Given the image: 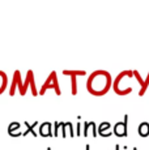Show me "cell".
Wrapping results in <instances>:
<instances>
[{
    "label": "cell",
    "mask_w": 149,
    "mask_h": 150,
    "mask_svg": "<svg viewBox=\"0 0 149 150\" xmlns=\"http://www.w3.org/2000/svg\"><path fill=\"white\" fill-rule=\"evenodd\" d=\"M113 85L111 74L105 69H96L89 74L87 80V89L90 94L96 97L105 96Z\"/></svg>",
    "instance_id": "obj_1"
},
{
    "label": "cell",
    "mask_w": 149,
    "mask_h": 150,
    "mask_svg": "<svg viewBox=\"0 0 149 150\" xmlns=\"http://www.w3.org/2000/svg\"><path fill=\"white\" fill-rule=\"evenodd\" d=\"M47 89H54L55 93H56V96H60V94H62V89H60V86H59L58 76H56L55 71L51 72V73L48 74V77L46 79V81L42 83L41 89H39V96H43Z\"/></svg>",
    "instance_id": "obj_2"
},
{
    "label": "cell",
    "mask_w": 149,
    "mask_h": 150,
    "mask_svg": "<svg viewBox=\"0 0 149 150\" xmlns=\"http://www.w3.org/2000/svg\"><path fill=\"white\" fill-rule=\"evenodd\" d=\"M113 132L119 137H124L128 133V115H124V119L116 122L115 125L113 127Z\"/></svg>",
    "instance_id": "obj_3"
},
{
    "label": "cell",
    "mask_w": 149,
    "mask_h": 150,
    "mask_svg": "<svg viewBox=\"0 0 149 150\" xmlns=\"http://www.w3.org/2000/svg\"><path fill=\"white\" fill-rule=\"evenodd\" d=\"M54 124L50 122H43L39 125V134L43 137H48V136H54V131H53Z\"/></svg>",
    "instance_id": "obj_4"
},
{
    "label": "cell",
    "mask_w": 149,
    "mask_h": 150,
    "mask_svg": "<svg viewBox=\"0 0 149 150\" xmlns=\"http://www.w3.org/2000/svg\"><path fill=\"white\" fill-rule=\"evenodd\" d=\"M110 125H111V124L109 122H102L101 124H99V125H98V134H99V136H104V137L111 136L114 132L110 129Z\"/></svg>",
    "instance_id": "obj_5"
},
{
    "label": "cell",
    "mask_w": 149,
    "mask_h": 150,
    "mask_svg": "<svg viewBox=\"0 0 149 150\" xmlns=\"http://www.w3.org/2000/svg\"><path fill=\"white\" fill-rule=\"evenodd\" d=\"M8 133L12 137H18L21 136V132H20V123L18 122H12L8 125Z\"/></svg>",
    "instance_id": "obj_6"
},
{
    "label": "cell",
    "mask_w": 149,
    "mask_h": 150,
    "mask_svg": "<svg viewBox=\"0 0 149 150\" xmlns=\"http://www.w3.org/2000/svg\"><path fill=\"white\" fill-rule=\"evenodd\" d=\"M63 74L65 76H85L87 71L84 69H63Z\"/></svg>",
    "instance_id": "obj_7"
},
{
    "label": "cell",
    "mask_w": 149,
    "mask_h": 150,
    "mask_svg": "<svg viewBox=\"0 0 149 150\" xmlns=\"http://www.w3.org/2000/svg\"><path fill=\"white\" fill-rule=\"evenodd\" d=\"M7 86H8V76L4 71L0 69V94L7 89Z\"/></svg>",
    "instance_id": "obj_8"
},
{
    "label": "cell",
    "mask_w": 149,
    "mask_h": 150,
    "mask_svg": "<svg viewBox=\"0 0 149 150\" xmlns=\"http://www.w3.org/2000/svg\"><path fill=\"white\" fill-rule=\"evenodd\" d=\"M25 125H26V131L22 133V136H26L28 133H31L33 136H37V132L34 131V128H35V125H38V122H34L33 124H29L28 122H25Z\"/></svg>",
    "instance_id": "obj_9"
},
{
    "label": "cell",
    "mask_w": 149,
    "mask_h": 150,
    "mask_svg": "<svg viewBox=\"0 0 149 150\" xmlns=\"http://www.w3.org/2000/svg\"><path fill=\"white\" fill-rule=\"evenodd\" d=\"M139 133L141 134L143 137L148 136L149 134V123L148 122H141L139 125Z\"/></svg>",
    "instance_id": "obj_10"
},
{
    "label": "cell",
    "mask_w": 149,
    "mask_h": 150,
    "mask_svg": "<svg viewBox=\"0 0 149 150\" xmlns=\"http://www.w3.org/2000/svg\"><path fill=\"white\" fill-rule=\"evenodd\" d=\"M71 77V93L77 94V76H70Z\"/></svg>",
    "instance_id": "obj_11"
},
{
    "label": "cell",
    "mask_w": 149,
    "mask_h": 150,
    "mask_svg": "<svg viewBox=\"0 0 149 150\" xmlns=\"http://www.w3.org/2000/svg\"><path fill=\"white\" fill-rule=\"evenodd\" d=\"M30 89H31V94L34 97L38 96V91H37V88H35V81H34V74L31 76V80H30Z\"/></svg>",
    "instance_id": "obj_12"
},
{
    "label": "cell",
    "mask_w": 149,
    "mask_h": 150,
    "mask_svg": "<svg viewBox=\"0 0 149 150\" xmlns=\"http://www.w3.org/2000/svg\"><path fill=\"white\" fill-rule=\"evenodd\" d=\"M148 85H149V74H148V77L144 80V83L141 85V89H140V91H139V94L140 96H143L144 94V91L147 90V88H148Z\"/></svg>",
    "instance_id": "obj_13"
},
{
    "label": "cell",
    "mask_w": 149,
    "mask_h": 150,
    "mask_svg": "<svg viewBox=\"0 0 149 150\" xmlns=\"http://www.w3.org/2000/svg\"><path fill=\"white\" fill-rule=\"evenodd\" d=\"M60 128H62V137H67V124H65V122H60Z\"/></svg>",
    "instance_id": "obj_14"
},
{
    "label": "cell",
    "mask_w": 149,
    "mask_h": 150,
    "mask_svg": "<svg viewBox=\"0 0 149 150\" xmlns=\"http://www.w3.org/2000/svg\"><path fill=\"white\" fill-rule=\"evenodd\" d=\"M76 136H81V122H80V116H77V124H76Z\"/></svg>",
    "instance_id": "obj_15"
},
{
    "label": "cell",
    "mask_w": 149,
    "mask_h": 150,
    "mask_svg": "<svg viewBox=\"0 0 149 150\" xmlns=\"http://www.w3.org/2000/svg\"><path fill=\"white\" fill-rule=\"evenodd\" d=\"M65 124H67V129L70 131L71 137H74V131H73V124H72V122H65Z\"/></svg>",
    "instance_id": "obj_16"
},
{
    "label": "cell",
    "mask_w": 149,
    "mask_h": 150,
    "mask_svg": "<svg viewBox=\"0 0 149 150\" xmlns=\"http://www.w3.org/2000/svg\"><path fill=\"white\" fill-rule=\"evenodd\" d=\"M59 128H60V122L54 123V136H59Z\"/></svg>",
    "instance_id": "obj_17"
},
{
    "label": "cell",
    "mask_w": 149,
    "mask_h": 150,
    "mask_svg": "<svg viewBox=\"0 0 149 150\" xmlns=\"http://www.w3.org/2000/svg\"><path fill=\"white\" fill-rule=\"evenodd\" d=\"M90 128V122H84V136H88Z\"/></svg>",
    "instance_id": "obj_18"
},
{
    "label": "cell",
    "mask_w": 149,
    "mask_h": 150,
    "mask_svg": "<svg viewBox=\"0 0 149 150\" xmlns=\"http://www.w3.org/2000/svg\"><path fill=\"white\" fill-rule=\"evenodd\" d=\"M85 150H90V145H89V144H87V145H85Z\"/></svg>",
    "instance_id": "obj_19"
},
{
    "label": "cell",
    "mask_w": 149,
    "mask_h": 150,
    "mask_svg": "<svg viewBox=\"0 0 149 150\" xmlns=\"http://www.w3.org/2000/svg\"><path fill=\"white\" fill-rule=\"evenodd\" d=\"M115 150H120V145H118V144H116V145H115Z\"/></svg>",
    "instance_id": "obj_20"
},
{
    "label": "cell",
    "mask_w": 149,
    "mask_h": 150,
    "mask_svg": "<svg viewBox=\"0 0 149 150\" xmlns=\"http://www.w3.org/2000/svg\"><path fill=\"white\" fill-rule=\"evenodd\" d=\"M46 150H53V149H51V148H47V149H46Z\"/></svg>",
    "instance_id": "obj_21"
},
{
    "label": "cell",
    "mask_w": 149,
    "mask_h": 150,
    "mask_svg": "<svg viewBox=\"0 0 149 150\" xmlns=\"http://www.w3.org/2000/svg\"><path fill=\"white\" fill-rule=\"evenodd\" d=\"M132 150H139V149H137V148H133V149H132Z\"/></svg>",
    "instance_id": "obj_22"
},
{
    "label": "cell",
    "mask_w": 149,
    "mask_h": 150,
    "mask_svg": "<svg viewBox=\"0 0 149 150\" xmlns=\"http://www.w3.org/2000/svg\"><path fill=\"white\" fill-rule=\"evenodd\" d=\"M124 150H127V146H124Z\"/></svg>",
    "instance_id": "obj_23"
}]
</instances>
